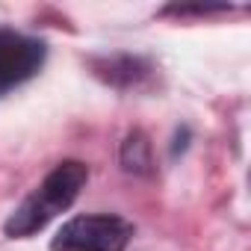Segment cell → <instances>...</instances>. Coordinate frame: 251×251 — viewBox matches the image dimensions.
Segmentation results:
<instances>
[{"instance_id":"7a4b0ae2","label":"cell","mask_w":251,"mask_h":251,"mask_svg":"<svg viewBox=\"0 0 251 251\" xmlns=\"http://www.w3.org/2000/svg\"><path fill=\"white\" fill-rule=\"evenodd\" d=\"M133 239V225L112 213H92L65 222L50 251H124Z\"/></svg>"},{"instance_id":"6da1fadb","label":"cell","mask_w":251,"mask_h":251,"mask_svg":"<svg viewBox=\"0 0 251 251\" xmlns=\"http://www.w3.org/2000/svg\"><path fill=\"white\" fill-rule=\"evenodd\" d=\"M86 177H89L86 163H80V160H65V163H59V166L21 201V207L6 219V233H9L12 239H27V236H33V233H39L48 222H53L59 213H65V210L77 201V195H80Z\"/></svg>"},{"instance_id":"3957f363","label":"cell","mask_w":251,"mask_h":251,"mask_svg":"<svg viewBox=\"0 0 251 251\" xmlns=\"http://www.w3.org/2000/svg\"><path fill=\"white\" fill-rule=\"evenodd\" d=\"M45 53H48L45 42L9 27H0V95L30 80L42 68Z\"/></svg>"},{"instance_id":"277c9868","label":"cell","mask_w":251,"mask_h":251,"mask_svg":"<svg viewBox=\"0 0 251 251\" xmlns=\"http://www.w3.org/2000/svg\"><path fill=\"white\" fill-rule=\"evenodd\" d=\"M121 163H124L127 172H148V166H151V148H148V142H145L142 133L127 136V142H124V148H121Z\"/></svg>"}]
</instances>
